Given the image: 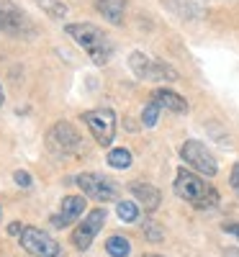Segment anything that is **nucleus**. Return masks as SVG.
<instances>
[{
    "instance_id": "f257e3e1",
    "label": "nucleus",
    "mask_w": 239,
    "mask_h": 257,
    "mask_svg": "<svg viewBox=\"0 0 239 257\" xmlns=\"http://www.w3.org/2000/svg\"><path fill=\"white\" fill-rule=\"evenodd\" d=\"M64 34H67L75 44L90 57L93 64L103 67V64L111 62V57H113V41L108 39V34H103L95 24H67V26H64Z\"/></svg>"
},
{
    "instance_id": "f03ea898",
    "label": "nucleus",
    "mask_w": 239,
    "mask_h": 257,
    "mask_svg": "<svg viewBox=\"0 0 239 257\" xmlns=\"http://www.w3.org/2000/svg\"><path fill=\"white\" fill-rule=\"evenodd\" d=\"M175 193L195 208H213L219 203V190L188 167H180L175 173Z\"/></svg>"
},
{
    "instance_id": "7ed1b4c3",
    "label": "nucleus",
    "mask_w": 239,
    "mask_h": 257,
    "mask_svg": "<svg viewBox=\"0 0 239 257\" xmlns=\"http://www.w3.org/2000/svg\"><path fill=\"white\" fill-rule=\"evenodd\" d=\"M129 67H132V72L139 80H147V82H175V80H180L175 67H170L167 62L155 59V57H149L144 52L129 54Z\"/></svg>"
},
{
    "instance_id": "20e7f679",
    "label": "nucleus",
    "mask_w": 239,
    "mask_h": 257,
    "mask_svg": "<svg viewBox=\"0 0 239 257\" xmlns=\"http://www.w3.org/2000/svg\"><path fill=\"white\" fill-rule=\"evenodd\" d=\"M47 149L57 157H70L80 149V134L70 121H57L47 132Z\"/></svg>"
},
{
    "instance_id": "39448f33",
    "label": "nucleus",
    "mask_w": 239,
    "mask_h": 257,
    "mask_svg": "<svg viewBox=\"0 0 239 257\" xmlns=\"http://www.w3.org/2000/svg\"><path fill=\"white\" fill-rule=\"evenodd\" d=\"M82 121L88 123L93 139L100 147H111L113 137H116V113L111 108H93V111H85Z\"/></svg>"
},
{
    "instance_id": "423d86ee",
    "label": "nucleus",
    "mask_w": 239,
    "mask_h": 257,
    "mask_svg": "<svg viewBox=\"0 0 239 257\" xmlns=\"http://www.w3.org/2000/svg\"><path fill=\"white\" fill-rule=\"evenodd\" d=\"M77 188L82 190V196H88L93 201H118V185L111 180V178H105V175H95V173H82L75 178Z\"/></svg>"
},
{
    "instance_id": "0eeeda50",
    "label": "nucleus",
    "mask_w": 239,
    "mask_h": 257,
    "mask_svg": "<svg viewBox=\"0 0 239 257\" xmlns=\"http://www.w3.org/2000/svg\"><path fill=\"white\" fill-rule=\"evenodd\" d=\"M180 157L185 160V165L195 173H201L206 178H213L219 173V165H216L213 155L206 149V144H201L198 139H188L183 147H180Z\"/></svg>"
},
{
    "instance_id": "6e6552de",
    "label": "nucleus",
    "mask_w": 239,
    "mask_h": 257,
    "mask_svg": "<svg viewBox=\"0 0 239 257\" xmlns=\"http://www.w3.org/2000/svg\"><path fill=\"white\" fill-rule=\"evenodd\" d=\"M18 242L34 257H59V242H54V237H49V234L39 226H24Z\"/></svg>"
},
{
    "instance_id": "1a4fd4ad",
    "label": "nucleus",
    "mask_w": 239,
    "mask_h": 257,
    "mask_svg": "<svg viewBox=\"0 0 239 257\" xmlns=\"http://www.w3.org/2000/svg\"><path fill=\"white\" fill-rule=\"evenodd\" d=\"M0 34H8V36L34 34V24L29 21V16L11 0H0Z\"/></svg>"
},
{
    "instance_id": "9d476101",
    "label": "nucleus",
    "mask_w": 239,
    "mask_h": 257,
    "mask_svg": "<svg viewBox=\"0 0 239 257\" xmlns=\"http://www.w3.org/2000/svg\"><path fill=\"white\" fill-rule=\"evenodd\" d=\"M103 224H105V211H103V208H93V211H88V213H85V219L72 229V237H70L72 247L80 249V252H85V249L93 244L95 234L103 229Z\"/></svg>"
},
{
    "instance_id": "9b49d317",
    "label": "nucleus",
    "mask_w": 239,
    "mask_h": 257,
    "mask_svg": "<svg viewBox=\"0 0 239 257\" xmlns=\"http://www.w3.org/2000/svg\"><path fill=\"white\" fill-rule=\"evenodd\" d=\"M82 211H85V196H67V198H62L59 213L52 216V224L57 229H64V226H70L72 221H77L82 216Z\"/></svg>"
},
{
    "instance_id": "f8f14e48",
    "label": "nucleus",
    "mask_w": 239,
    "mask_h": 257,
    "mask_svg": "<svg viewBox=\"0 0 239 257\" xmlns=\"http://www.w3.org/2000/svg\"><path fill=\"white\" fill-rule=\"evenodd\" d=\"M129 193L134 196V201H139V203L144 206V211H147V213H152V211H157V208H160L162 196H160V190H157L155 185L137 180V183L129 185Z\"/></svg>"
},
{
    "instance_id": "ddd939ff",
    "label": "nucleus",
    "mask_w": 239,
    "mask_h": 257,
    "mask_svg": "<svg viewBox=\"0 0 239 257\" xmlns=\"http://www.w3.org/2000/svg\"><path fill=\"white\" fill-rule=\"evenodd\" d=\"M149 100H152V103H157L162 111H170V113H185V111H188L185 98L178 95V93H172V90H165V88L155 90V93L149 95Z\"/></svg>"
},
{
    "instance_id": "4468645a",
    "label": "nucleus",
    "mask_w": 239,
    "mask_h": 257,
    "mask_svg": "<svg viewBox=\"0 0 239 257\" xmlns=\"http://www.w3.org/2000/svg\"><path fill=\"white\" fill-rule=\"evenodd\" d=\"M95 11L113 26L124 24V11H126V0H95Z\"/></svg>"
},
{
    "instance_id": "2eb2a0df",
    "label": "nucleus",
    "mask_w": 239,
    "mask_h": 257,
    "mask_svg": "<svg viewBox=\"0 0 239 257\" xmlns=\"http://www.w3.org/2000/svg\"><path fill=\"white\" fill-rule=\"evenodd\" d=\"M105 252L111 257H129V252H132V244H129L126 237H118V234H113V237H108L105 242Z\"/></svg>"
},
{
    "instance_id": "dca6fc26",
    "label": "nucleus",
    "mask_w": 239,
    "mask_h": 257,
    "mask_svg": "<svg viewBox=\"0 0 239 257\" xmlns=\"http://www.w3.org/2000/svg\"><path fill=\"white\" fill-rule=\"evenodd\" d=\"M108 165H111L113 170H126L129 165H132V152L124 149V147L111 149V152H108Z\"/></svg>"
},
{
    "instance_id": "f3484780",
    "label": "nucleus",
    "mask_w": 239,
    "mask_h": 257,
    "mask_svg": "<svg viewBox=\"0 0 239 257\" xmlns=\"http://www.w3.org/2000/svg\"><path fill=\"white\" fill-rule=\"evenodd\" d=\"M116 213H118V219L126 221V224H132V221L139 219V208H137L134 201H118L116 203Z\"/></svg>"
},
{
    "instance_id": "a211bd4d",
    "label": "nucleus",
    "mask_w": 239,
    "mask_h": 257,
    "mask_svg": "<svg viewBox=\"0 0 239 257\" xmlns=\"http://www.w3.org/2000/svg\"><path fill=\"white\" fill-rule=\"evenodd\" d=\"M36 3H39L41 11H47V16H52V18H62L64 13H67V6L59 3V0H36Z\"/></svg>"
},
{
    "instance_id": "6ab92c4d",
    "label": "nucleus",
    "mask_w": 239,
    "mask_h": 257,
    "mask_svg": "<svg viewBox=\"0 0 239 257\" xmlns=\"http://www.w3.org/2000/svg\"><path fill=\"white\" fill-rule=\"evenodd\" d=\"M160 113H162V108H160L157 103H152V100H149V103L144 105V111H142V123H144L147 128H152V126L157 123Z\"/></svg>"
},
{
    "instance_id": "aec40b11",
    "label": "nucleus",
    "mask_w": 239,
    "mask_h": 257,
    "mask_svg": "<svg viewBox=\"0 0 239 257\" xmlns=\"http://www.w3.org/2000/svg\"><path fill=\"white\" fill-rule=\"evenodd\" d=\"M144 234H147L152 242H160L162 239V231H160V226H155V221H147L144 224Z\"/></svg>"
},
{
    "instance_id": "412c9836",
    "label": "nucleus",
    "mask_w": 239,
    "mask_h": 257,
    "mask_svg": "<svg viewBox=\"0 0 239 257\" xmlns=\"http://www.w3.org/2000/svg\"><path fill=\"white\" fill-rule=\"evenodd\" d=\"M13 180H16L21 188H29V185H31V175L26 173V170H16V173H13Z\"/></svg>"
},
{
    "instance_id": "4be33fe9",
    "label": "nucleus",
    "mask_w": 239,
    "mask_h": 257,
    "mask_svg": "<svg viewBox=\"0 0 239 257\" xmlns=\"http://www.w3.org/2000/svg\"><path fill=\"white\" fill-rule=\"evenodd\" d=\"M229 183H231V188L236 190V196H239V162L231 167V175H229Z\"/></svg>"
},
{
    "instance_id": "5701e85b",
    "label": "nucleus",
    "mask_w": 239,
    "mask_h": 257,
    "mask_svg": "<svg viewBox=\"0 0 239 257\" xmlns=\"http://www.w3.org/2000/svg\"><path fill=\"white\" fill-rule=\"evenodd\" d=\"M221 229L226 234H231V237H236V242H239V224H221Z\"/></svg>"
},
{
    "instance_id": "b1692460",
    "label": "nucleus",
    "mask_w": 239,
    "mask_h": 257,
    "mask_svg": "<svg viewBox=\"0 0 239 257\" xmlns=\"http://www.w3.org/2000/svg\"><path fill=\"white\" fill-rule=\"evenodd\" d=\"M21 231H24V226H21V221H13L8 226V234H13V237H21Z\"/></svg>"
},
{
    "instance_id": "393cba45",
    "label": "nucleus",
    "mask_w": 239,
    "mask_h": 257,
    "mask_svg": "<svg viewBox=\"0 0 239 257\" xmlns=\"http://www.w3.org/2000/svg\"><path fill=\"white\" fill-rule=\"evenodd\" d=\"M3 100H6V95H3V88H0V105H3Z\"/></svg>"
},
{
    "instance_id": "a878e982",
    "label": "nucleus",
    "mask_w": 239,
    "mask_h": 257,
    "mask_svg": "<svg viewBox=\"0 0 239 257\" xmlns=\"http://www.w3.org/2000/svg\"><path fill=\"white\" fill-rule=\"evenodd\" d=\"M142 257H162V254H142Z\"/></svg>"
}]
</instances>
